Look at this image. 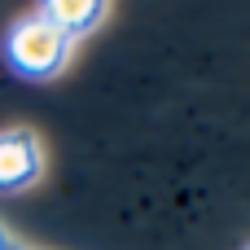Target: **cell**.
Wrapping results in <instances>:
<instances>
[{
	"mask_svg": "<svg viewBox=\"0 0 250 250\" xmlns=\"http://www.w3.org/2000/svg\"><path fill=\"white\" fill-rule=\"evenodd\" d=\"M40 13H44L66 40H83V35H92V31L105 22L110 4H101V0H48V4H40Z\"/></svg>",
	"mask_w": 250,
	"mask_h": 250,
	"instance_id": "cell-3",
	"label": "cell"
},
{
	"mask_svg": "<svg viewBox=\"0 0 250 250\" xmlns=\"http://www.w3.org/2000/svg\"><path fill=\"white\" fill-rule=\"evenodd\" d=\"M9 242H13V237H9V233H4V224H0V250H9Z\"/></svg>",
	"mask_w": 250,
	"mask_h": 250,
	"instance_id": "cell-4",
	"label": "cell"
},
{
	"mask_svg": "<svg viewBox=\"0 0 250 250\" xmlns=\"http://www.w3.org/2000/svg\"><path fill=\"white\" fill-rule=\"evenodd\" d=\"M246 250H250V246H246Z\"/></svg>",
	"mask_w": 250,
	"mask_h": 250,
	"instance_id": "cell-6",
	"label": "cell"
},
{
	"mask_svg": "<svg viewBox=\"0 0 250 250\" xmlns=\"http://www.w3.org/2000/svg\"><path fill=\"white\" fill-rule=\"evenodd\" d=\"M44 171V149L31 127H4L0 132V198L22 193L40 180Z\"/></svg>",
	"mask_w": 250,
	"mask_h": 250,
	"instance_id": "cell-2",
	"label": "cell"
},
{
	"mask_svg": "<svg viewBox=\"0 0 250 250\" xmlns=\"http://www.w3.org/2000/svg\"><path fill=\"white\" fill-rule=\"evenodd\" d=\"M75 53V40H66L40 9L18 18L9 31H4V70L13 79H26V83H48L66 70Z\"/></svg>",
	"mask_w": 250,
	"mask_h": 250,
	"instance_id": "cell-1",
	"label": "cell"
},
{
	"mask_svg": "<svg viewBox=\"0 0 250 250\" xmlns=\"http://www.w3.org/2000/svg\"><path fill=\"white\" fill-rule=\"evenodd\" d=\"M9 250H26V246H22V242H9Z\"/></svg>",
	"mask_w": 250,
	"mask_h": 250,
	"instance_id": "cell-5",
	"label": "cell"
}]
</instances>
